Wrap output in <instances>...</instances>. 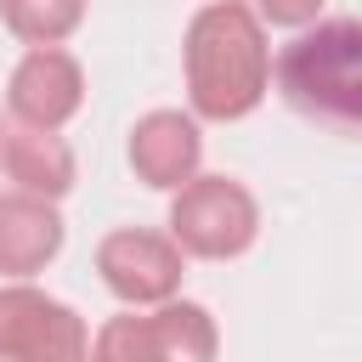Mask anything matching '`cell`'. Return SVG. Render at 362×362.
Instances as JSON below:
<instances>
[{"mask_svg":"<svg viewBox=\"0 0 362 362\" xmlns=\"http://www.w3.org/2000/svg\"><path fill=\"white\" fill-rule=\"evenodd\" d=\"M187 79H192V102L209 119H238L260 102L266 90V45L260 28L243 6H209L198 11L192 34H187Z\"/></svg>","mask_w":362,"mask_h":362,"instance_id":"6da1fadb","label":"cell"},{"mask_svg":"<svg viewBox=\"0 0 362 362\" xmlns=\"http://www.w3.org/2000/svg\"><path fill=\"white\" fill-rule=\"evenodd\" d=\"M277 85L300 113L362 130V23H322L317 34L283 45Z\"/></svg>","mask_w":362,"mask_h":362,"instance_id":"7a4b0ae2","label":"cell"},{"mask_svg":"<svg viewBox=\"0 0 362 362\" xmlns=\"http://www.w3.org/2000/svg\"><path fill=\"white\" fill-rule=\"evenodd\" d=\"M0 362H85V328L68 305L6 288L0 294Z\"/></svg>","mask_w":362,"mask_h":362,"instance_id":"3957f363","label":"cell"},{"mask_svg":"<svg viewBox=\"0 0 362 362\" xmlns=\"http://www.w3.org/2000/svg\"><path fill=\"white\" fill-rule=\"evenodd\" d=\"M175 238L192 249V255H238L249 238H255V204L243 187L221 181V175H204L192 181L181 198H175Z\"/></svg>","mask_w":362,"mask_h":362,"instance_id":"277c9868","label":"cell"},{"mask_svg":"<svg viewBox=\"0 0 362 362\" xmlns=\"http://www.w3.org/2000/svg\"><path fill=\"white\" fill-rule=\"evenodd\" d=\"M102 277L124 300H164L181 283V255L153 232H113L102 243Z\"/></svg>","mask_w":362,"mask_h":362,"instance_id":"5b68a950","label":"cell"},{"mask_svg":"<svg viewBox=\"0 0 362 362\" xmlns=\"http://www.w3.org/2000/svg\"><path fill=\"white\" fill-rule=\"evenodd\" d=\"M11 107H17L28 124H40V130L62 124V119L79 107V68H74V57H62V51H51V45L28 51L23 68L11 74Z\"/></svg>","mask_w":362,"mask_h":362,"instance_id":"8992f818","label":"cell"},{"mask_svg":"<svg viewBox=\"0 0 362 362\" xmlns=\"http://www.w3.org/2000/svg\"><path fill=\"white\" fill-rule=\"evenodd\" d=\"M130 158L136 170L153 181V187H181L198 164V130L192 119L181 113H153L136 124V141H130Z\"/></svg>","mask_w":362,"mask_h":362,"instance_id":"52a82bcc","label":"cell"},{"mask_svg":"<svg viewBox=\"0 0 362 362\" xmlns=\"http://www.w3.org/2000/svg\"><path fill=\"white\" fill-rule=\"evenodd\" d=\"M57 243H62V221L45 204H34V198H6L0 204V272L28 277L57 255Z\"/></svg>","mask_w":362,"mask_h":362,"instance_id":"ba28073f","label":"cell"},{"mask_svg":"<svg viewBox=\"0 0 362 362\" xmlns=\"http://www.w3.org/2000/svg\"><path fill=\"white\" fill-rule=\"evenodd\" d=\"M0 153H6V170H11V181H17L23 192H68V181H74L68 147H62L57 136H45L40 124L6 136Z\"/></svg>","mask_w":362,"mask_h":362,"instance_id":"9c48e42d","label":"cell"},{"mask_svg":"<svg viewBox=\"0 0 362 362\" xmlns=\"http://www.w3.org/2000/svg\"><path fill=\"white\" fill-rule=\"evenodd\" d=\"M90 362H164L158 317H119V322H107Z\"/></svg>","mask_w":362,"mask_h":362,"instance_id":"30bf717a","label":"cell"},{"mask_svg":"<svg viewBox=\"0 0 362 362\" xmlns=\"http://www.w3.org/2000/svg\"><path fill=\"white\" fill-rule=\"evenodd\" d=\"M158 334H164V362H209L215 351V328L198 305H164Z\"/></svg>","mask_w":362,"mask_h":362,"instance_id":"8fae6325","label":"cell"},{"mask_svg":"<svg viewBox=\"0 0 362 362\" xmlns=\"http://www.w3.org/2000/svg\"><path fill=\"white\" fill-rule=\"evenodd\" d=\"M6 6V23L23 34V40H62L74 23H79V0H0Z\"/></svg>","mask_w":362,"mask_h":362,"instance_id":"7c38bea8","label":"cell"},{"mask_svg":"<svg viewBox=\"0 0 362 362\" xmlns=\"http://www.w3.org/2000/svg\"><path fill=\"white\" fill-rule=\"evenodd\" d=\"M317 6L322 0H260V11L272 23H305V17H317Z\"/></svg>","mask_w":362,"mask_h":362,"instance_id":"4fadbf2b","label":"cell"}]
</instances>
